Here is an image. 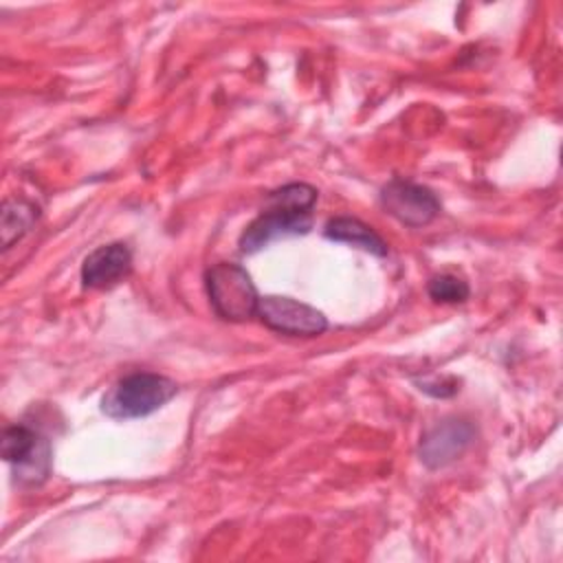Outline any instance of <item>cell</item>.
Returning <instances> with one entry per match:
<instances>
[{
    "label": "cell",
    "instance_id": "1",
    "mask_svg": "<svg viewBox=\"0 0 563 563\" xmlns=\"http://www.w3.org/2000/svg\"><path fill=\"white\" fill-rule=\"evenodd\" d=\"M317 196V189L306 183H288L271 191L266 196V209L242 231L240 251L257 253L277 238L308 233Z\"/></svg>",
    "mask_w": 563,
    "mask_h": 563
},
{
    "label": "cell",
    "instance_id": "2",
    "mask_svg": "<svg viewBox=\"0 0 563 563\" xmlns=\"http://www.w3.org/2000/svg\"><path fill=\"white\" fill-rule=\"evenodd\" d=\"M178 391V385L154 372H134L121 378L101 400V411L114 420L143 418L169 402Z\"/></svg>",
    "mask_w": 563,
    "mask_h": 563
},
{
    "label": "cell",
    "instance_id": "3",
    "mask_svg": "<svg viewBox=\"0 0 563 563\" xmlns=\"http://www.w3.org/2000/svg\"><path fill=\"white\" fill-rule=\"evenodd\" d=\"M205 286L209 303L220 319L242 323L251 317H257L260 295L249 273L240 264H213L205 273Z\"/></svg>",
    "mask_w": 563,
    "mask_h": 563
},
{
    "label": "cell",
    "instance_id": "4",
    "mask_svg": "<svg viewBox=\"0 0 563 563\" xmlns=\"http://www.w3.org/2000/svg\"><path fill=\"white\" fill-rule=\"evenodd\" d=\"M2 457L11 464L18 484L40 486L51 475V442L26 424H11L2 431Z\"/></svg>",
    "mask_w": 563,
    "mask_h": 563
},
{
    "label": "cell",
    "instance_id": "5",
    "mask_svg": "<svg viewBox=\"0 0 563 563\" xmlns=\"http://www.w3.org/2000/svg\"><path fill=\"white\" fill-rule=\"evenodd\" d=\"M260 321L273 332L288 336H319L328 328V319L317 308L279 295L260 297Z\"/></svg>",
    "mask_w": 563,
    "mask_h": 563
},
{
    "label": "cell",
    "instance_id": "6",
    "mask_svg": "<svg viewBox=\"0 0 563 563\" xmlns=\"http://www.w3.org/2000/svg\"><path fill=\"white\" fill-rule=\"evenodd\" d=\"M380 205L405 227H424L440 211V200L429 187L402 178H394L383 187Z\"/></svg>",
    "mask_w": 563,
    "mask_h": 563
},
{
    "label": "cell",
    "instance_id": "7",
    "mask_svg": "<svg viewBox=\"0 0 563 563\" xmlns=\"http://www.w3.org/2000/svg\"><path fill=\"white\" fill-rule=\"evenodd\" d=\"M475 440V427L462 418H446L420 438L418 457L420 462L431 468H444L453 464Z\"/></svg>",
    "mask_w": 563,
    "mask_h": 563
},
{
    "label": "cell",
    "instance_id": "8",
    "mask_svg": "<svg viewBox=\"0 0 563 563\" xmlns=\"http://www.w3.org/2000/svg\"><path fill=\"white\" fill-rule=\"evenodd\" d=\"M132 271V251L123 242L97 246L81 264V284L86 288H112Z\"/></svg>",
    "mask_w": 563,
    "mask_h": 563
},
{
    "label": "cell",
    "instance_id": "9",
    "mask_svg": "<svg viewBox=\"0 0 563 563\" xmlns=\"http://www.w3.org/2000/svg\"><path fill=\"white\" fill-rule=\"evenodd\" d=\"M323 235L328 240H334V242H345V244H352L356 249H363L372 255H378V257H385L387 255V244L385 240L365 222H361L358 218H350V216H336L332 220H328L325 229H323Z\"/></svg>",
    "mask_w": 563,
    "mask_h": 563
},
{
    "label": "cell",
    "instance_id": "10",
    "mask_svg": "<svg viewBox=\"0 0 563 563\" xmlns=\"http://www.w3.org/2000/svg\"><path fill=\"white\" fill-rule=\"evenodd\" d=\"M35 207L24 200H7L2 207V244L9 249L20 240L35 220Z\"/></svg>",
    "mask_w": 563,
    "mask_h": 563
},
{
    "label": "cell",
    "instance_id": "11",
    "mask_svg": "<svg viewBox=\"0 0 563 563\" xmlns=\"http://www.w3.org/2000/svg\"><path fill=\"white\" fill-rule=\"evenodd\" d=\"M427 292L433 301L438 303H462L468 299V284L451 273H442V275H433L427 284Z\"/></svg>",
    "mask_w": 563,
    "mask_h": 563
},
{
    "label": "cell",
    "instance_id": "12",
    "mask_svg": "<svg viewBox=\"0 0 563 563\" xmlns=\"http://www.w3.org/2000/svg\"><path fill=\"white\" fill-rule=\"evenodd\" d=\"M416 385H418V389H422V391H427V394H431V396H440V398H446V396H451V394H455L457 391V387H455V383L453 380H429V378H422V380H416Z\"/></svg>",
    "mask_w": 563,
    "mask_h": 563
}]
</instances>
